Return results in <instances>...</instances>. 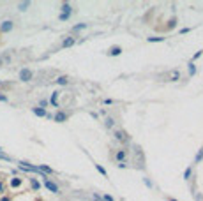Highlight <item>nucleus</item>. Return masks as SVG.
<instances>
[{
  "mask_svg": "<svg viewBox=\"0 0 203 201\" xmlns=\"http://www.w3.org/2000/svg\"><path fill=\"white\" fill-rule=\"evenodd\" d=\"M43 184H44V187H46L49 192H53V194H58V192H60L58 185H57L51 178H48V176H44V178H43Z\"/></svg>",
  "mask_w": 203,
  "mask_h": 201,
  "instance_id": "f257e3e1",
  "label": "nucleus"
},
{
  "mask_svg": "<svg viewBox=\"0 0 203 201\" xmlns=\"http://www.w3.org/2000/svg\"><path fill=\"white\" fill-rule=\"evenodd\" d=\"M51 118L55 120L57 124H64V122H66V120L69 118V115H67L66 111H57V113L53 115V116H51Z\"/></svg>",
  "mask_w": 203,
  "mask_h": 201,
  "instance_id": "f03ea898",
  "label": "nucleus"
},
{
  "mask_svg": "<svg viewBox=\"0 0 203 201\" xmlns=\"http://www.w3.org/2000/svg\"><path fill=\"white\" fill-rule=\"evenodd\" d=\"M32 78H34V72L30 71V69H27V67H25V69H21V71H20V80H21V81H30Z\"/></svg>",
  "mask_w": 203,
  "mask_h": 201,
  "instance_id": "7ed1b4c3",
  "label": "nucleus"
},
{
  "mask_svg": "<svg viewBox=\"0 0 203 201\" xmlns=\"http://www.w3.org/2000/svg\"><path fill=\"white\" fill-rule=\"evenodd\" d=\"M12 28H14V23L11 20H6V21H2V25H0V32L7 34V32H11Z\"/></svg>",
  "mask_w": 203,
  "mask_h": 201,
  "instance_id": "20e7f679",
  "label": "nucleus"
},
{
  "mask_svg": "<svg viewBox=\"0 0 203 201\" xmlns=\"http://www.w3.org/2000/svg\"><path fill=\"white\" fill-rule=\"evenodd\" d=\"M23 185V178H20V176H12L11 180H9V187H12V189H18V187H21Z\"/></svg>",
  "mask_w": 203,
  "mask_h": 201,
  "instance_id": "39448f33",
  "label": "nucleus"
},
{
  "mask_svg": "<svg viewBox=\"0 0 203 201\" xmlns=\"http://www.w3.org/2000/svg\"><path fill=\"white\" fill-rule=\"evenodd\" d=\"M76 44V39L71 37V35H67L64 41H62V48H71V46H74Z\"/></svg>",
  "mask_w": 203,
  "mask_h": 201,
  "instance_id": "423d86ee",
  "label": "nucleus"
},
{
  "mask_svg": "<svg viewBox=\"0 0 203 201\" xmlns=\"http://www.w3.org/2000/svg\"><path fill=\"white\" fill-rule=\"evenodd\" d=\"M108 55H110V57H118V55H122V46H111V48L108 49Z\"/></svg>",
  "mask_w": 203,
  "mask_h": 201,
  "instance_id": "0eeeda50",
  "label": "nucleus"
},
{
  "mask_svg": "<svg viewBox=\"0 0 203 201\" xmlns=\"http://www.w3.org/2000/svg\"><path fill=\"white\" fill-rule=\"evenodd\" d=\"M58 95H60V92H51V97H49L48 103L51 104V106H55V108H58Z\"/></svg>",
  "mask_w": 203,
  "mask_h": 201,
  "instance_id": "6e6552de",
  "label": "nucleus"
},
{
  "mask_svg": "<svg viewBox=\"0 0 203 201\" xmlns=\"http://www.w3.org/2000/svg\"><path fill=\"white\" fill-rule=\"evenodd\" d=\"M37 169H39V171H41L43 175H53V173H55V171L49 168V166H46V164H39Z\"/></svg>",
  "mask_w": 203,
  "mask_h": 201,
  "instance_id": "1a4fd4ad",
  "label": "nucleus"
},
{
  "mask_svg": "<svg viewBox=\"0 0 203 201\" xmlns=\"http://www.w3.org/2000/svg\"><path fill=\"white\" fill-rule=\"evenodd\" d=\"M115 138L118 139V141H129V136H127L126 130H117V132H115Z\"/></svg>",
  "mask_w": 203,
  "mask_h": 201,
  "instance_id": "9d476101",
  "label": "nucleus"
},
{
  "mask_svg": "<svg viewBox=\"0 0 203 201\" xmlns=\"http://www.w3.org/2000/svg\"><path fill=\"white\" fill-rule=\"evenodd\" d=\"M32 113L35 115V116H48V111L46 109H43V108H32Z\"/></svg>",
  "mask_w": 203,
  "mask_h": 201,
  "instance_id": "9b49d317",
  "label": "nucleus"
},
{
  "mask_svg": "<svg viewBox=\"0 0 203 201\" xmlns=\"http://www.w3.org/2000/svg\"><path fill=\"white\" fill-rule=\"evenodd\" d=\"M126 157H127V152H126V150H118V152L115 153V159L118 161V162H124V161H126Z\"/></svg>",
  "mask_w": 203,
  "mask_h": 201,
  "instance_id": "f8f14e48",
  "label": "nucleus"
},
{
  "mask_svg": "<svg viewBox=\"0 0 203 201\" xmlns=\"http://www.w3.org/2000/svg\"><path fill=\"white\" fill-rule=\"evenodd\" d=\"M180 80V71L178 69H173V71L170 72V81H178Z\"/></svg>",
  "mask_w": 203,
  "mask_h": 201,
  "instance_id": "ddd939ff",
  "label": "nucleus"
},
{
  "mask_svg": "<svg viewBox=\"0 0 203 201\" xmlns=\"http://www.w3.org/2000/svg\"><path fill=\"white\" fill-rule=\"evenodd\" d=\"M30 187H32V190H35L37 192L39 189H41V184H39L37 178H30Z\"/></svg>",
  "mask_w": 203,
  "mask_h": 201,
  "instance_id": "4468645a",
  "label": "nucleus"
},
{
  "mask_svg": "<svg viewBox=\"0 0 203 201\" xmlns=\"http://www.w3.org/2000/svg\"><path fill=\"white\" fill-rule=\"evenodd\" d=\"M62 12H64V14H71L72 12V7H71L69 2H64V4H62Z\"/></svg>",
  "mask_w": 203,
  "mask_h": 201,
  "instance_id": "2eb2a0df",
  "label": "nucleus"
},
{
  "mask_svg": "<svg viewBox=\"0 0 203 201\" xmlns=\"http://www.w3.org/2000/svg\"><path fill=\"white\" fill-rule=\"evenodd\" d=\"M187 71H189V76H194V74H196V65H194V62H189V64H187Z\"/></svg>",
  "mask_w": 203,
  "mask_h": 201,
  "instance_id": "dca6fc26",
  "label": "nucleus"
},
{
  "mask_svg": "<svg viewBox=\"0 0 203 201\" xmlns=\"http://www.w3.org/2000/svg\"><path fill=\"white\" fill-rule=\"evenodd\" d=\"M177 23H178V20H177V18L173 16V18H171V20H170V21H168V25H166V28H168V30H173V28L177 27Z\"/></svg>",
  "mask_w": 203,
  "mask_h": 201,
  "instance_id": "f3484780",
  "label": "nucleus"
},
{
  "mask_svg": "<svg viewBox=\"0 0 203 201\" xmlns=\"http://www.w3.org/2000/svg\"><path fill=\"white\" fill-rule=\"evenodd\" d=\"M94 168L97 169V171H99V173H101V175H103V176H108V171H106V169L103 168L101 164H94Z\"/></svg>",
  "mask_w": 203,
  "mask_h": 201,
  "instance_id": "a211bd4d",
  "label": "nucleus"
},
{
  "mask_svg": "<svg viewBox=\"0 0 203 201\" xmlns=\"http://www.w3.org/2000/svg\"><path fill=\"white\" fill-rule=\"evenodd\" d=\"M104 125L108 127V129H111L113 125H115V120L111 118V116H106V120H104Z\"/></svg>",
  "mask_w": 203,
  "mask_h": 201,
  "instance_id": "6ab92c4d",
  "label": "nucleus"
},
{
  "mask_svg": "<svg viewBox=\"0 0 203 201\" xmlns=\"http://www.w3.org/2000/svg\"><path fill=\"white\" fill-rule=\"evenodd\" d=\"M57 83H58V85H67L69 80H67V76H58L57 78Z\"/></svg>",
  "mask_w": 203,
  "mask_h": 201,
  "instance_id": "aec40b11",
  "label": "nucleus"
},
{
  "mask_svg": "<svg viewBox=\"0 0 203 201\" xmlns=\"http://www.w3.org/2000/svg\"><path fill=\"white\" fill-rule=\"evenodd\" d=\"M83 28H87V23H80V25H74V27H72V32H80V30H83Z\"/></svg>",
  "mask_w": 203,
  "mask_h": 201,
  "instance_id": "412c9836",
  "label": "nucleus"
},
{
  "mask_svg": "<svg viewBox=\"0 0 203 201\" xmlns=\"http://www.w3.org/2000/svg\"><path fill=\"white\" fill-rule=\"evenodd\" d=\"M191 173H192V166H189V168L184 171V180H189V178H191Z\"/></svg>",
  "mask_w": 203,
  "mask_h": 201,
  "instance_id": "4be33fe9",
  "label": "nucleus"
},
{
  "mask_svg": "<svg viewBox=\"0 0 203 201\" xmlns=\"http://www.w3.org/2000/svg\"><path fill=\"white\" fill-rule=\"evenodd\" d=\"M28 6H30V2H21V4H18V9L20 11H27Z\"/></svg>",
  "mask_w": 203,
  "mask_h": 201,
  "instance_id": "5701e85b",
  "label": "nucleus"
},
{
  "mask_svg": "<svg viewBox=\"0 0 203 201\" xmlns=\"http://www.w3.org/2000/svg\"><path fill=\"white\" fill-rule=\"evenodd\" d=\"M164 37H148V43H163Z\"/></svg>",
  "mask_w": 203,
  "mask_h": 201,
  "instance_id": "b1692460",
  "label": "nucleus"
},
{
  "mask_svg": "<svg viewBox=\"0 0 203 201\" xmlns=\"http://www.w3.org/2000/svg\"><path fill=\"white\" fill-rule=\"evenodd\" d=\"M69 18H71V14H64V12H60V16H58V20H60V21H67Z\"/></svg>",
  "mask_w": 203,
  "mask_h": 201,
  "instance_id": "393cba45",
  "label": "nucleus"
},
{
  "mask_svg": "<svg viewBox=\"0 0 203 201\" xmlns=\"http://www.w3.org/2000/svg\"><path fill=\"white\" fill-rule=\"evenodd\" d=\"M6 182H4V180H0V194H4V192H6Z\"/></svg>",
  "mask_w": 203,
  "mask_h": 201,
  "instance_id": "a878e982",
  "label": "nucleus"
},
{
  "mask_svg": "<svg viewBox=\"0 0 203 201\" xmlns=\"http://www.w3.org/2000/svg\"><path fill=\"white\" fill-rule=\"evenodd\" d=\"M201 55H203V49H200V51H196V53H194V57H192V60H191V62H194V60H198V58H200V57H201Z\"/></svg>",
  "mask_w": 203,
  "mask_h": 201,
  "instance_id": "bb28decb",
  "label": "nucleus"
},
{
  "mask_svg": "<svg viewBox=\"0 0 203 201\" xmlns=\"http://www.w3.org/2000/svg\"><path fill=\"white\" fill-rule=\"evenodd\" d=\"M0 159H2V161H7V162H11V157H9V155H6L4 152H0Z\"/></svg>",
  "mask_w": 203,
  "mask_h": 201,
  "instance_id": "cd10ccee",
  "label": "nucleus"
},
{
  "mask_svg": "<svg viewBox=\"0 0 203 201\" xmlns=\"http://www.w3.org/2000/svg\"><path fill=\"white\" fill-rule=\"evenodd\" d=\"M48 101H46V99H43V101H41V103H39V108H43V109H46V106H48Z\"/></svg>",
  "mask_w": 203,
  "mask_h": 201,
  "instance_id": "c85d7f7f",
  "label": "nucleus"
},
{
  "mask_svg": "<svg viewBox=\"0 0 203 201\" xmlns=\"http://www.w3.org/2000/svg\"><path fill=\"white\" fill-rule=\"evenodd\" d=\"M101 199H103V201H115V199H113V196H110V194H104Z\"/></svg>",
  "mask_w": 203,
  "mask_h": 201,
  "instance_id": "c756f323",
  "label": "nucleus"
},
{
  "mask_svg": "<svg viewBox=\"0 0 203 201\" xmlns=\"http://www.w3.org/2000/svg\"><path fill=\"white\" fill-rule=\"evenodd\" d=\"M201 159H203V152H201V150H200V152L196 153V159H194V161H196V162H200Z\"/></svg>",
  "mask_w": 203,
  "mask_h": 201,
  "instance_id": "7c9ffc66",
  "label": "nucleus"
},
{
  "mask_svg": "<svg viewBox=\"0 0 203 201\" xmlns=\"http://www.w3.org/2000/svg\"><path fill=\"white\" fill-rule=\"evenodd\" d=\"M143 184L147 185L148 189H152V182H150V180H148V178H143Z\"/></svg>",
  "mask_w": 203,
  "mask_h": 201,
  "instance_id": "2f4dec72",
  "label": "nucleus"
},
{
  "mask_svg": "<svg viewBox=\"0 0 203 201\" xmlns=\"http://www.w3.org/2000/svg\"><path fill=\"white\" fill-rule=\"evenodd\" d=\"M189 32H191V28H189V27H184L180 30V34H189Z\"/></svg>",
  "mask_w": 203,
  "mask_h": 201,
  "instance_id": "473e14b6",
  "label": "nucleus"
},
{
  "mask_svg": "<svg viewBox=\"0 0 203 201\" xmlns=\"http://www.w3.org/2000/svg\"><path fill=\"white\" fill-rule=\"evenodd\" d=\"M0 103H7V95H4V94H0Z\"/></svg>",
  "mask_w": 203,
  "mask_h": 201,
  "instance_id": "72a5a7b5",
  "label": "nucleus"
},
{
  "mask_svg": "<svg viewBox=\"0 0 203 201\" xmlns=\"http://www.w3.org/2000/svg\"><path fill=\"white\" fill-rule=\"evenodd\" d=\"M0 201H12V199H11V196H2Z\"/></svg>",
  "mask_w": 203,
  "mask_h": 201,
  "instance_id": "f704fd0d",
  "label": "nucleus"
},
{
  "mask_svg": "<svg viewBox=\"0 0 203 201\" xmlns=\"http://www.w3.org/2000/svg\"><path fill=\"white\" fill-rule=\"evenodd\" d=\"M103 103H104L106 106H108V104H113V101H111V99H104V101H103Z\"/></svg>",
  "mask_w": 203,
  "mask_h": 201,
  "instance_id": "c9c22d12",
  "label": "nucleus"
},
{
  "mask_svg": "<svg viewBox=\"0 0 203 201\" xmlns=\"http://www.w3.org/2000/svg\"><path fill=\"white\" fill-rule=\"evenodd\" d=\"M94 201H103V199H101V198H99L97 194H94Z\"/></svg>",
  "mask_w": 203,
  "mask_h": 201,
  "instance_id": "e433bc0d",
  "label": "nucleus"
},
{
  "mask_svg": "<svg viewBox=\"0 0 203 201\" xmlns=\"http://www.w3.org/2000/svg\"><path fill=\"white\" fill-rule=\"evenodd\" d=\"M168 201H178V199H173V198H170V199H168Z\"/></svg>",
  "mask_w": 203,
  "mask_h": 201,
  "instance_id": "4c0bfd02",
  "label": "nucleus"
},
{
  "mask_svg": "<svg viewBox=\"0 0 203 201\" xmlns=\"http://www.w3.org/2000/svg\"><path fill=\"white\" fill-rule=\"evenodd\" d=\"M35 201H43V199H35Z\"/></svg>",
  "mask_w": 203,
  "mask_h": 201,
  "instance_id": "58836bf2",
  "label": "nucleus"
},
{
  "mask_svg": "<svg viewBox=\"0 0 203 201\" xmlns=\"http://www.w3.org/2000/svg\"><path fill=\"white\" fill-rule=\"evenodd\" d=\"M0 64H2V60H0Z\"/></svg>",
  "mask_w": 203,
  "mask_h": 201,
  "instance_id": "ea45409f",
  "label": "nucleus"
},
{
  "mask_svg": "<svg viewBox=\"0 0 203 201\" xmlns=\"http://www.w3.org/2000/svg\"><path fill=\"white\" fill-rule=\"evenodd\" d=\"M201 152H203V148H201Z\"/></svg>",
  "mask_w": 203,
  "mask_h": 201,
  "instance_id": "a19ab883",
  "label": "nucleus"
}]
</instances>
